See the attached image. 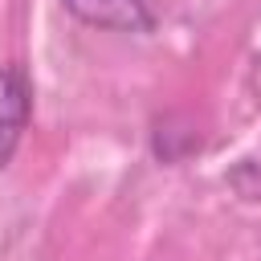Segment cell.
<instances>
[{
  "label": "cell",
  "mask_w": 261,
  "mask_h": 261,
  "mask_svg": "<svg viewBox=\"0 0 261 261\" xmlns=\"http://www.w3.org/2000/svg\"><path fill=\"white\" fill-rule=\"evenodd\" d=\"M33 118V82L20 65H0V171L12 163Z\"/></svg>",
  "instance_id": "6da1fadb"
},
{
  "label": "cell",
  "mask_w": 261,
  "mask_h": 261,
  "mask_svg": "<svg viewBox=\"0 0 261 261\" xmlns=\"http://www.w3.org/2000/svg\"><path fill=\"white\" fill-rule=\"evenodd\" d=\"M69 16H77L90 29H106V33H151L155 16L147 8V0H61Z\"/></svg>",
  "instance_id": "7a4b0ae2"
}]
</instances>
